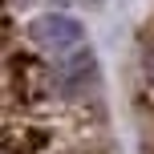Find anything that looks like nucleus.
I'll return each mask as SVG.
<instances>
[{
	"instance_id": "obj_1",
	"label": "nucleus",
	"mask_w": 154,
	"mask_h": 154,
	"mask_svg": "<svg viewBox=\"0 0 154 154\" xmlns=\"http://www.w3.org/2000/svg\"><path fill=\"white\" fill-rule=\"evenodd\" d=\"M8 154H114L101 101L61 93L20 41H8Z\"/></svg>"
},
{
	"instance_id": "obj_2",
	"label": "nucleus",
	"mask_w": 154,
	"mask_h": 154,
	"mask_svg": "<svg viewBox=\"0 0 154 154\" xmlns=\"http://www.w3.org/2000/svg\"><path fill=\"white\" fill-rule=\"evenodd\" d=\"M12 37L24 41L45 61H61V57L85 49V29L65 12H45V16H32L29 24H12Z\"/></svg>"
},
{
	"instance_id": "obj_3",
	"label": "nucleus",
	"mask_w": 154,
	"mask_h": 154,
	"mask_svg": "<svg viewBox=\"0 0 154 154\" xmlns=\"http://www.w3.org/2000/svg\"><path fill=\"white\" fill-rule=\"evenodd\" d=\"M146 69V89H142V114H146V154H154V65L142 61Z\"/></svg>"
}]
</instances>
